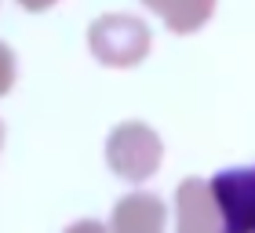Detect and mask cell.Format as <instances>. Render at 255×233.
<instances>
[{
  "instance_id": "cell-1",
  "label": "cell",
  "mask_w": 255,
  "mask_h": 233,
  "mask_svg": "<svg viewBox=\"0 0 255 233\" xmlns=\"http://www.w3.org/2000/svg\"><path fill=\"white\" fill-rule=\"evenodd\" d=\"M219 233H255V164L223 168L212 175Z\"/></svg>"
}]
</instances>
